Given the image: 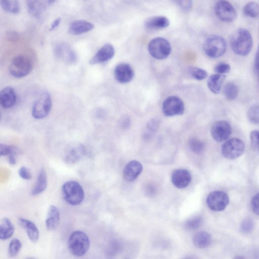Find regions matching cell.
<instances>
[{"mask_svg":"<svg viewBox=\"0 0 259 259\" xmlns=\"http://www.w3.org/2000/svg\"><path fill=\"white\" fill-rule=\"evenodd\" d=\"M230 44L234 53L240 56H247L253 46L251 34L247 29L239 28L231 34Z\"/></svg>","mask_w":259,"mask_h":259,"instance_id":"obj_1","label":"cell"},{"mask_svg":"<svg viewBox=\"0 0 259 259\" xmlns=\"http://www.w3.org/2000/svg\"><path fill=\"white\" fill-rule=\"evenodd\" d=\"M90 239L88 235L82 231L73 232L68 240V248L72 254L81 256L86 253L90 247Z\"/></svg>","mask_w":259,"mask_h":259,"instance_id":"obj_2","label":"cell"},{"mask_svg":"<svg viewBox=\"0 0 259 259\" xmlns=\"http://www.w3.org/2000/svg\"><path fill=\"white\" fill-rule=\"evenodd\" d=\"M64 199L71 205H77L82 202L84 194L81 186L74 181H67L62 187Z\"/></svg>","mask_w":259,"mask_h":259,"instance_id":"obj_3","label":"cell"},{"mask_svg":"<svg viewBox=\"0 0 259 259\" xmlns=\"http://www.w3.org/2000/svg\"><path fill=\"white\" fill-rule=\"evenodd\" d=\"M203 48L207 56L211 58H218L225 53L227 44L225 39L221 36L212 35L205 40Z\"/></svg>","mask_w":259,"mask_h":259,"instance_id":"obj_4","label":"cell"},{"mask_svg":"<svg viewBox=\"0 0 259 259\" xmlns=\"http://www.w3.org/2000/svg\"><path fill=\"white\" fill-rule=\"evenodd\" d=\"M32 63L27 56L19 55L12 60L10 66V73L16 78H21L27 75L31 71Z\"/></svg>","mask_w":259,"mask_h":259,"instance_id":"obj_5","label":"cell"},{"mask_svg":"<svg viewBox=\"0 0 259 259\" xmlns=\"http://www.w3.org/2000/svg\"><path fill=\"white\" fill-rule=\"evenodd\" d=\"M150 55L158 60H163L168 57L171 52V46L165 38L157 37L150 40L148 45Z\"/></svg>","mask_w":259,"mask_h":259,"instance_id":"obj_6","label":"cell"},{"mask_svg":"<svg viewBox=\"0 0 259 259\" xmlns=\"http://www.w3.org/2000/svg\"><path fill=\"white\" fill-rule=\"evenodd\" d=\"M52 108V99L50 94L45 92L39 95L32 108V116L37 119L46 117Z\"/></svg>","mask_w":259,"mask_h":259,"instance_id":"obj_7","label":"cell"},{"mask_svg":"<svg viewBox=\"0 0 259 259\" xmlns=\"http://www.w3.org/2000/svg\"><path fill=\"white\" fill-rule=\"evenodd\" d=\"M244 149V144L242 140L238 138H232L223 144L222 153L227 159H234L243 154Z\"/></svg>","mask_w":259,"mask_h":259,"instance_id":"obj_8","label":"cell"},{"mask_svg":"<svg viewBox=\"0 0 259 259\" xmlns=\"http://www.w3.org/2000/svg\"><path fill=\"white\" fill-rule=\"evenodd\" d=\"M214 12L217 17L225 22H231L237 16L235 8L227 1H218L214 6Z\"/></svg>","mask_w":259,"mask_h":259,"instance_id":"obj_9","label":"cell"},{"mask_svg":"<svg viewBox=\"0 0 259 259\" xmlns=\"http://www.w3.org/2000/svg\"><path fill=\"white\" fill-rule=\"evenodd\" d=\"M162 110L165 116L181 115L185 110L184 104L179 97L175 96H169L164 100Z\"/></svg>","mask_w":259,"mask_h":259,"instance_id":"obj_10","label":"cell"},{"mask_svg":"<svg viewBox=\"0 0 259 259\" xmlns=\"http://www.w3.org/2000/svg\"><path fill=\"white\" fill-rule=\"evenodd\" d=\"M229 202V198L227 193L222 191H214L208 195L206 203L212 210L221 211L224 210Z\"/></svg>","mask_w":259,"mask_h":259,"instance_id":"obj_11","label":"cell"},{"mask_svg":"<svg viewBox=\"0 0 259 259\" xmlns=\"http://www.w3.org/2000/svg\"><path fill=\"white\" fill-rule=\"evenodd\" d=\"M54 53L58 59L67 64H74L77 61L75 51L65 42L57 44L54 48Z\"/></svg>","mask_w":259,"mask_h":259,"instance_id":"obj_12","label":"cell"},{"mask_svg":"<svg viewBox=\"0 0 259 259\" xmlns=\"http://www.w3.org/2000/svg\"><path fill=\"white\" fill-rule=\"evenodd\" d=\"M211 135L217 142H223L227 140L232 132L230 123L226 120H219L214 122L211 127Z\"/></svg>","mask_w":259,"mask_h":259,"instance_id":"obj_13","label":"cell"},{"mask_svg":"<svg viewBox=\"0 0 259 259\" xmlns=\"http://www.w3.org/2000/svg\"><path fill=\"white\" fill-rule=\"evenodd\" d=\"M116 80L121 83H126L132 80L134 71L132 66L126 63H121L116 66L114 71Z\"/></svg>","mask_w":259,"mask_h":259,"instance_id":"obj_14","label":"cell"},{"mask_svg":"<svg viewBox=\"0 0 259 259\" xmlns=\"http://www.w3.org/2000/svg\"><path fill=\"white\" fill-rule=\"evenodd\" d=\"M114 54V47L110 44H106L90 59L89 63L91 65H95L108 61L113 58Z\"/></svg>","mask_w":259,"mask_h":259,"instance_id":"obj_15","label":"cell"},{"mask_svg":"<svg viewBox=\"0 0 259 259\" xmlns=\"http://www.w3.org/2000/svg\"><path fill=\"white\" fill-rule=\"evenodd\" d=\"M171 180L176 187L183 189L187 187L190 183L191 175L186 169H177L172 172Z\"/></svg>","mask_w":259,"mask_h":259,"instance_id":"obj_16","label":"cell"},{"mask_svg":"<svg viewBox=\"0 0 259 259\" xmlns=\"http://www.w3.org/2000/svg\"><path fill=\"white\" fill-rule=\"evenodd\" d=\"M143 169L141 163L136 160L128 162L123 171V179L127 182L135 180L140 175Z\"/></svg>","mask_w":259,"mask_h":259,"instance_id":"obj_17","label":"cell"},{"mask_svg":"<svg viewBox=\"0 0 259 259\" xmlns=\"http://www.w3.org/2000/svg\"><path fill=\"white\" fill-rule=\"evenodd\" d=\"M53 1H27L26 8L28 13L33 17H39L48 6L53 4Z\"/></svg>","mask_w":259,"mask_h":259,"instance_id":"obj_18","label":"cell"},{"mask_svg":"<svg viewBox=\"0 0 259 259\" xmlns=\"http://www.w3.org/2000/svg\"><path fill=\"white\" fill-rule=\"evenodd\" d=\"M85 154L84 146L80 144L71 148L66 151L64 160L67 163L73 164L77 162Z\"/></svg>","mask_w":259,"mask_h":259,"instance_id":"obj_19","label":"cell"},{"mask_svg":"<svg viewBox=\"0 0 259 259\" xmlns=\"http://www.w3.org/2000/svg\"><path fill=\"white\" fill-rule=\"evenodd\" d=\"M17 96L14 90L11 87L4 88L0 93V103L4 108H10L16 103Z\"/></svg>","mask_w":259,"mask_h":259,"instance_id":"obj_20","label":"cell"},{"mask_svg":"<svg viewBox=\"0 0 259 259\" xmlns=\"http://www.w3.org/2000/svg\"><path fill=\"white\" fill-rule=\"evenodd\" d=\"M94 24L84 20H76L72 22L69 27L68 32L73 35H79L92 30Z\"/></svg>","mask_w":259,"mask_h":259,"instance_id":"obj_21","label":"cell"},{"mask_svg":"<svg viewBox=\"0 0 259 259\" xmlns=\"http://www.w3.org/2000/svg\"><path fill=\"white\" fill-rule=\"evenodd\" d=\"M18 223L25 230L29 239L33 242H36L39 234L36 226L32 222L24 218H19Z\"/></svg>","mask_w":259,"mask_h":259,"instance_id":"obj_22","label":"cell"},{"mask_svg":"<svg viewBox=\"0 0 259 259\" xmlns=\"http://www.w3.org/2000/svg\"><path fill=\"white\" fill-rule=\"evenodd\" d=\"M60 215L59 209L54 205H51L49 208L46 226L48 230L52 231L55 230L59 225Z\"/></svg>","mask_w":259,"mask_h":259,"instance_id":"obj_23","label":"cell"},{"mask_svg":"<svg viewBox=\"0 0 259 259\" xmlns=\"http://www.w3.org/2000/svg\"><path fill=\"white\" fill-rule=\"evenodd\" d=\"M169 24L167 18L163 16H153L145 22V27L151 30H157L167 27Z\"/></svg>","mask_w":259,"mask_h":259,"instance_id":"obj_24","label":"cell"},{"mask_svg":"<svg viewBox=\"0 0 259 259\" xmlns=\"http://www.w3.org/2000/svg\"><path fill=\"white\" fill-rule=\"evenodd\" d=\"M225 79V75L217 73L211 75L207 82L208 88L213 94H219L222 89Z\"/></svg>","mask_w":259,"mask_h":259,"instance_id":"obj_25","label":"cell"},{"mask_svg":"<svg viewBox=\"0 0 259 259\" xmlns=\"http://www.w3.org/2000/svg\"><path fill=\"white\" fill-rule=\"evenodd\" d=\"M211 235L204 231L196 233L193 237L194 245L199 248H205L210 245L211 242Z\"/></svg>","mask_w":259,"mask_h":259,"instance_id":"obj_26","label":"cell"},{"mask_svg":"<svg viewBox=\"0 0 259 259\" xmlns=\"http://www.w3.org/2000/svg\"><path fill=\"white\" fill-rule=\"evenodd\" d=\"M47 186V177L45 169L42 168L38 175L36 183L31 192L32 195L40 194L45 190Z\"/></svg>","mask_w":259,"mask_h":259,"instance_id":"obj_27","label":"cell"},{"mask_svg":"<svg viewBox=\"0 0 259 259\" xmlns=\"http://www.w3.org/2000/svg\"><path fill=\"white\" fill-rule=\"evenodd\" d=\"M15 230L14 226L12 222L7 218H4L1 223L0 238L1 240H7L13 234Z\"/></svg>","mask_w":259,"mask_h":259,"instance_id":"obj_28","label":"cell"},{"mask_svg":"<svg viewBox=\"0 0 259 259\" xmlns=\"http://www.w3.org/2000/svg\"><path fill=\"white\" fill-rule=\"evenodd\" d=\"M223 93L226 99L232 101L237 97L239 93V88L235 83L230 81L226 83L223 87Z\"/></svg>","mask_w":259,"mask_h":259,"instance_id":"obj_29","label":"cell"},{"mask_svg":"<svg viewBox=\"0 0 259 259\" xmlns=\"http://www.w3.org/2000/svg\"><path fill=\"white\" fill-rule=\"evenodd\" d=\"M243 13L247 17L254 18L259 15V5L255 2L247 3L243 8Z\"/></svg>","mask_w":259,"mask_h":259,"instance_id":"obj_30","label":"cell"},{"mask_svg":"<svg viewBox=\"0 0 259 259\" xmlns=\"http://www.w3.org/2000/svg\"><path fill=\"white\" fill-rule=\"evenodd\" d=\"M2 9L8 13L16 14L19 12L20 6L18 2L15 0H2L0 2Z\"/></svg>","mask_w":259,"mask_h":259,"instance_id":"obj_31","label":"cell"},{"mask_svg":"<svg viewBox=\"0 0 259 259\" xmlns=\"http://www.w3.org/2000/svg\"><path fill=\"white\" fill-rule=\"evenodd\" d=\"M188 73L193 78L202 80L207 77V72L204 69L197 67H190L188 68Z\"/></svg>","mask_w":259,"mask_h":259,"instance_id":"obj_32","label":"cell"},{"mask_svg":"<svg viewBox=\"0 0 259 259\" xmlns=\"http://www.w3.org/2000/svg\"><path fill=\"white\" fill-rule=\"evenodd\" d=\"M203 223V219L197 215L189 219L185 223V228L188 230H195L198 229Z\"/></svg>","mask_w":259,"mask_h":259,"instance_id":"obj_33","label":"cell"},{"mask_svg":"<svg viewBox=\"0 0 259 259\" xmlns=\"http://www.w3.org/2000/svg\"><path fill=\"white\" fill-rule=\"evenodd\" d=\"M249 121L254 124H259V104L251 106L247 113Z\"/></svg>","mask_w":259,"mask_h":259,"instance_id":"obj_34","label":"cell"},{"mask_svg":"<svg viewBox=\"0 0 259 259\" xmlns=\"http://www.w3.org/2000/svg\"><path fill=\"white\" fill-rule=\"evenodd\" d=\"M20 153V150L16 147L3 144H0L1 156H16Z\"/></svg>","mask_w":259,"mask_h":259,"instance_id":"obj_35","label":"cell"},{"mask_svg":"<svg viewBox=\"0 0 259 259\" xmlns=\"http://www.w3.org/2000/svg\"><path fill=\"white\" fill-rule=\"evenodd\" d=\"M22 247L21 241L17 238H14L11 241L8 247V254L11 257L15 256L20 251Z\"/></svg>","mask_w":259,"mask_h":259,"instance_id":"obj_36","label":"cell"},{"mask_svg":"<svg viewBox=\"0 0 259 259\" xmlns=\"http://www.w3.org/2000/svg\"><path fill=\"white\" fill-rule=\"evenodd\" d=\"M254 228V223L250 218H246L242 221L240 227V231L244 234H249Z\"/></svg>","mask_w":259,"mask_h":259,"instance_id":"obj_37","label":"cell"},{"mask_svg":"<svg viewBox=\"0 0 259 259\" xmlns=\"http://www.w3.org/2000/svg\"><path fill=\"white\" fill-rule=\"evenodd\" d=\"M189 146L192 152L198 154L203 151L204 148V144L199 139L192 138L189 142Z\"/></svg>","mask_w":259,"mask_h":259,"instance_id":"obj_38","label":"cell"},{"mask_svg":"<svg viewBox=\"0 0 259 259\" xmlns=\"http://www.w3.org/2000/svg\"><path fill=\"white\" fill-rule=\"evenodd\" d=\"M230 69V65L225 62H220L217 64L214 68V72L217 74L221 75H224V74L228 73Z\"/></svg>","mask_w":259,"mask_h":259,"instance_id":"obj_39","label":"cell"},{"mask_svg":"<svg viewBox=\"0 0 259 259\" xmlns=\"http://www.w3.org/2000/svg\"><path fill=\"white\" fill-rule=\"evenodd\" d=\"M250 138L252 147L259 151V131H253L250 133Z\"/></svg>","mask_w":259,"mask_h":259,"instance_id":"obj_40","label":"cell"},{"mask_svg":"<svg viewBox=\"0 0 259 259\" xmlns=\"http://www.w3.org/2000/svg\"><path fill=\"white\" fill-rule=\"evenodd\" d=\"M178 7L183 11H189L193 5V2L191 1H176Z\"/></svg>","mask_w":259,"mask_h":259,"instance_id":"obj_41","label":"cell"},{"mask_svg":"<svg viewBox=\"0 0 259 259\" xmlns=\"http://www.w3.org/2000/svg\"><path fill=\"white\" fill-rule=\"evenodd\" d=\"M251 207L252 211L259 215V193L252 198L251 201Z\"/></svg>","mask_w":259,"mask_h":259,"instance_id":"obj_42","label":"cell"},{"mask_svg":"<svg viewBox=\"0 0 259 259\" xmlns=\"http://www.w3.org/2000/svg\"><path fill=\"white\" fill-rule=\"evenodd\" d=\"M19 176L24 180H29L31 178L30 170L25 166L21 167L18 171Z\"/></svg>","mask_w":259,"mask_h":259,"instance_id":"obj_43","label":"cell"},{"mask_svg":"<svg viewBox=\"0 0 259 259\" xmlns=\"http://www.w3.org/2000/svg\"><path fill=\"white\" fill-rule=\"evenodd\" d=\"M254 69L256 76L259 78V44L255 55Z\"/></svg>","mask_w":259,"mask_h":259,"instance_id":"obj_44","label":"cell"},{"mask_svg":"<svg viewBox=\"0 0 259 259\" xmlns=\"http://www.w3.org/2000/svg\"><path fill=\"white\" fill-rule=\"evenodd\" d=\"M159 122L157 120L152 119L150 120L147 123V126L150 130L154 131L158 128Z\"/></svg>","mask_w":259,"mask_h":259,"instance_id":"obj_45","label":"cell"},{"mask_svg":"<svg viewBox=\"0 0 259 259\" xmlns=\"http://www.w3.org/2000/svg\"><path fill=\"white\" fill-rule=\"evenodd\" d=\"M61 19L60 18H57L55 19V20L51 25L50 30H53L57 28L61 22Z\"/></svg>","mask_w":259,"mask_h":259,"instance_id":"obj_46","label":"cell"},{"mask_svg":"<svg viewBox=\"0 0 259 259\" xmlns=\"http://www.w3.org/2000/svg\"><path fill=\"white\" fill-rule=\"evenodd\" d=\"M9 162L11 165H14L16 162V156L10 155L8 157Z\"/></svg>","mask_w":259,"mask_h":259,"instance_id":"obj_47","label":"cell"},{"mask_svg":"<svg viewBox=\"0 0 259 259\" xmlns=\"http://www.w3.org/2000/svg\"><path fill=\"white\" fill-rule=\"evenodd\" d=\"M183 259H199V258L196 255H189L185 256Z\"/></svg>","mask_w":259,"mask_h":259,"instance_id":"obj_48","label":"cell"},{"mask_svg":"<svg viewBox=\"0 0 259 259\" xmlns=\"http://www.w3.org/2000/svg\"><path fill=\"white\" fill-rule=\"evenodd\" d=\"M234 259H245L243 256L241 255L236 256Z\"/></svg>","mask_w":259,"mask_h":259,"instance_id":"obj_49","label":"cell"},{"mask_svg":"<svg viewBox=\"0 0 259 259\" xmlns=\"http://www.w3.org/2000/svg\"><path fill=\"white\" fill-rule=\"evenodd\" d=\"M26 259H34V258H26Z\"/></svg>","mask_w":259,"mask_h":259,"instance_id":"obj_50","label":"cell"}]
</instances>
